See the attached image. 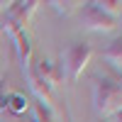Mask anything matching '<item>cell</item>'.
<instances>
[{"instance_id":"obj_1","label":"cell","mask_w":122,"mask_h":122,"mask_svg":"<svg viewBox=\"0 0 122 122\" xmlns=\"http://www.w3.org/2000/svg\"><path fill=\"white\" fill-rule=\"evenodd\" d=\"M93 105L98 110V115H112L122 107V88L117 86L115 78L107 76H95L93 78Z\"/></svg>"},{"instance_id":"obj_2","label":"cell","mask_w":122,"mask_h":122,"mask_svg":"<svg viewBox=\"0 0 122 122\" xmlns=\"http://www.w3.org/2000/svg\"><path fill=\"white\" fill-rule=\"evenodd\" d=\"M90 56H93V46L88 42H73L71 46H66L61 51V71H64V78L68 83H76L81 78V73L86 71V66L90 64Z\"/></svg>"},{"instance_id":"obj_3","label":"cell","mask_w":122,"mask_h":122,"mask_svg":"<svg viewBox=\"0 0 122 122\" xmlns=\"http://www.w3.org/2000/svg\"><path fill=\"white\" fill-rule=\"evenodd\" d=\"M78 20L86 29H93V32H115L120 27V20L110 17L107 12L98 7V3H83L78 5Z\"/></svg>"},{"instance_id":"obj_4","label":"cell","mask_w":122,"mask_h":122,"mask_svg":"<svg viewBox=\"0 0 122 122\" xmlns=\"http://www.w3.org/2000/svg\"><path fill=\"white\" fill-rule=\"evenodd\" d=\"M37 0H17V3H10L7 10H5V25H0L3 27V32L5 34H12L17 32V29H25L27 22H29V17H32V12L37 10Z\"/></svg>"},{"instance_id":"obj_5","label":"cell","mask_w":122,"mask_h":122,"mask_svg":"<svg viewBox=\"0 0 122 122\" xmlns=\"http://www.w3.org/2000/svg\"><path fill=\"white\" fill-rule=\"evenodd\" d=\"M25 78H27V83H29V90L37 95V100H42L44 105H51V86L46 83V81L37 73V68H34V64H29L25 71Z\"/></svg>"},{"instance_id":"obj_6","label":"cell","mask_w":122,"mask_h":122,"mask_svg":"<svg viewBox=\"0 0 122 122\" xmlns=\"http://www.w3.org/2000/svg\"><path fill=\"white\" fill-rule=\"evenodd\" d=\"M10 37H12V42H15L17 59H20V66H22V71H25L29 64H32V51H34V46H32V39H29L27 29H17V32H12Z\"/></svg>"},{"instance_id":"obj_7","label":"cell","mask_w":122,"mask_h":122,"mask_svg":"<svg viewBox=\"0 0 122 122\" xmlns=\"http://www.w3.org/2000/svg\"><path fill=\"white\" fill-rule=\"evenodd\" d=\"M34 68H37V73L42 76L51 88L59 83L61 78H64V71H61V66L54 64V61H49V59H39V64H34Z\"/></svg>"},{"instance_id":"obj_8","label":"cell","mask_w":122,"mask_h":122,"mask_svg":"<svg viewBox=\"0 0 122 122\" xmlns=\"http://www.w3.org/2000/svg\"><path fill=\"white\" fill-rule=\"evenodd\" d=\"M103 59L107 61V64H112V66H122V34H120V37H115L112 42L105 46Z\"/></svg>"},{"instance_id":"obj_9","label":"cell","mask_w":122,"mask_h":122,"mask_svg":"<svg viewBox=\"0 0 122 122\" xmlns=\"http://www.w3.org/2000/svg\"><path fill=\"white\" fill-rule=\"evenodd\" d=\"M29 98L25 93H7V110L12 115H25L27 110H29Z\"/></svg>"},{"instance_id":"obj_10","label":"cell","mask_w":122,"mask_h":122,"mask_svg":"<svg viewBox=\"0 0 122 122\" xmlns=\"http://www.w3.org/2000/svg\"><path fill=\"white\" fill-rule=\"evenodd\" d=\"M29 107H32V120L34 122H56V115H54L51 105H44L42 100H34Z\"/></svg>"},{"instance_id":"obj_11","label":"cell","mask_w":122,"mask_h":122,"mask_svg":"<svg viewBox=\"0 0 122 122\" xmlns=\"http://www.w3.org/2000/svg\"><path fill=\"white\" fill-rule=\"evenodd\" d=\"M95 3H98V7L103 10V12H107L110 17H115V20L122 17V0H95Z\"/></svg>"},{"instance_id":"obj_12","label":"cell","mask_w":122,"mask_h":122,"mask_svg":"<svg viewBox=\"0 0 122 122\" xmlns=\"http://www.w3.org/2000/svg\"><path fill=\"white\" fill-rule=\"evenodd\" d=\"M7 110V76H0V112Z\"/></svg>"},{"instance_id":"obj_13","label":"cell","mask_w":122,"mask_h":122,"mask_svg":"<svg viewBox=\"0 0 122 122\" xmlns=\"http://www.w3.org/2000/svg\"><path fill=\"white\" fill-rule=\"evenodd\" d=\"M59 12H71V10H73L76 5H81V3H51Z\"/></svg>"},{"instance_id":"obj_14","label":"cell","mask_w":122,"mask_h":122,"mask_svg":"<svg viewBox=\"0 0 122 122\" xmlns=\"http://www.w3.org/2000/svg\"><path fill=\"white\" fill-rule=\"evenodd\" d=\"M64 122H73V117H71V110H68L66 103H64Z\"/></svg>"},{"instance_id":"obj_15","label":"cell","mask_w":122,"mask_h":122,"mask_svg":"<svg viewBox=\"0 0 122 122\" xmlns=\"http://www.w3.org/2000/svg\"><path fill=\"white\" fill-rule=\"evenodd\" d=\"M112 120H115V122H122V107L117 110V112H112Z\"/></svg>"},{"instance_id":"obj_16","label":"cell","mask_w":122,"mask_h":122,"mask_svg":"<svg viewBox=\"0 0 122 122\" xmlns=\"http://www.w3.org/2000/svg\"><path fill=\"white\" fill-rule=\"evenodd\" d=\"M0 12H3V3H0Z\"/></svg>"},{"instance_id":"obj_17","label":"cell","mask_w":122,"mask_h":122,"mask_svg":"<svg viewBox=\"0 0 122 122\" xmlns=\"http://www.w3.org/2000/svg\"><path fill=\"white\" fill-rule=\"evenodd\" d=\"M0 34H5V32H3V27H0Z\"/></svg>"},{"instance_id":"obj_18","label":"cell","mask_w":122,"mask_h":122,"mask_svg":"<svg viewBox=\"0 0 122 122\" xmlns=\"http://www.w3.org/2000/svg\"><path fill=\"white\" fill-rule=\"evenodd\" d=\"M27 122H34V120H27Z\"/></svg>"},{"instance_id":"obj_19","label":"cell","mask_w":122,"mask_h":122,"mask_svg":"<svg viewBox=\"0 0 122 122\" xmlns=\"http://www.w3.org/2000/svg\"><path fill=\"white\" fill-rule=\"evenodd\" d=\"M103 122H105V120H103Z\"/></svg>"}]
</instances>
